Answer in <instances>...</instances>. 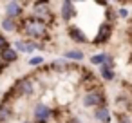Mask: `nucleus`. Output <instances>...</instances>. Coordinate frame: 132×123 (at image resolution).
Returning a JSON list of instances; mask_svg holds the SVG:
<instances>
[{
  "instance_id": "obj_2",
  "label": "nucleus",
  "mask_w": 132,
  "mask_h": 123,
  "mask_svg": "<svg viewBox=\"0 0 132 123\" xmlns=\"http://www.w3.org/2000/svg\"><path fill=\"white\" fill-rule=\"evenodd\" d=\"M56 4L53 2H47V0H36V2H31V11H29V17H33L35 20L45 24V26H54L56 22V11L53 9Z\"/></svg>"
},
{
  "instance_id": "obj_16",
  "label": "nucleus",
  "mask_w": 132,
  "mask_h": 123,
  "mask_svg": "<svg viewBox=\"0 0 132 123\" xmlns=\"http://www.w3.org/2000/svg\"><path fill=\"white\" fill-rule=\"evenodd\" d=\"M18 60H20V54H18L13 47H9V49H6V51L0 53V65H4V67L13 65V63H16Z\"/></svg>"
},
{
  "instance_id": "obj_24",
  "label": "nucleus",
  "mask_w": 132,
  "mask_h": 123,
  "mask_svg": "<svg viewBox=\"0 0 132 123\" xmlns=\"http://www.w3.org/2000/svg\"><path fill=\"white\" fill-rule=\"evenodd\" d=\"M116 13H118V20H127L130 17V11L127 6H116Z\"/></svg>"
},
{
  "instance_id": "obj_23",
  "label": "nucleus",
  "mask_w": 132,
  "mask_h": 123,
  "mask_svg": "<svg viewBox=\"0 0 132 123\" xmlns=\"http://www.w3.org/2000/svg\"><path fill=\"white\" fill-rule=\"evenodd\" d=\"M114 123H132V114H128V112H114Z\"/></svg>"
},
{
  "instance_id": "obj_5",
  "label": "nucleus",
  "mask_w": 132,
  "mask_h": 123,
  "mask_svg": "<svg viewBox=\"0 0 132 123\" xmlns=\"http://www.w3.org/2000/svg\"><path fill=\"white\" fill-rule=\"evenodd\" d=\"M18 98H33L36 94V78L31 76V74H26V76H20L15 83H13Z\"/></svg>"
},
{
  "instance_id": "obj_19",
  "label": "nucleus",
  "mask_w": 132,
  "mask_h": 123,
  "mask_svg": "<svg viewBox=\"0 0 132 123\" xmlns=\"http://www.w3.org/2000/svg\"><path fill=\"white\" fill-rule=\"evenodd\" d=\"M98 76H100V80H103V81L110 83V81H114V80H116V69H114V67L101 65V67H98Z\"/></svg>"
},
{
  "instance_id": "obj_10",
  "label": "nucleus",
  "mask_w": 132,
  "mask_h": 123,
  "mask_svg": "<svg viewBox=\"0 0 132 123\" xmlns=\"http://www.w3.org/2000/svg\"><path fill=\"white\" fill-rule=\"evenodd\" d=\"M65 35H67V38H69L72 44H76V45H87V44H90L87 33H85L83 27L78 26V24H69V26L65 27Z\"/></svg>"
},
{
  "instance_id": "obj_14",
  "label": "nucleus",
  "mask_w": 132,
  "mask_h": 123,
  "mask_svg": "<svg viewBox=\"0 0 132 123\" xmlns=\"http://www.w3.org/2000/svg\"><path fill=\"white\" fill-rule=\"evenodd\" d=\"M114 103H116V107H118V112H128V114H130V110H132V96H130V94H127V92L116 94Z\"/></svg>"
},
{
  "instance_id": "obj_11",
  "label": "nucleus",
  "mask_w": 132,
  "mask_h": 123,
  "mask_svg": "<svg viewBox=\"0 0 132 123\" xmlns=\"http://www.w3.org/2000/svg\"><path fill=\"white\" fill-rule=\"evenodd\" d=\"M80 72H81V78H80V85L85 89V92L87 91H92V89H100L101 85H100V80L96 78V74L92 72V71H87V69H80Z\"/></svg>"
},
{
  "instance_id": "obj_13",
  "label": "nucleus",
  "mask_w": 132,
  "mask_h": 123,
  "mask_svg": "<svg viewBox=\"0 0 132 123\" xmlns=\"http://www.w3.org/2000/svg\"><path fill=\"white\" fill-rule=\"evenodd\" d=\"M92 119L96 123H112L114 119V112L110 110V107H98L92 110Z\"/></svg>"
},
{
  "instance_id": "obj_7",
  "label": "nucleus",
  "mask_w": 132,
  "mask_h": 123,
  "mask_svg": "<svg viewBox=\"0 0 132 123\" xmlns=\"http://www.w3.org/2000/svg\"><path fill=\"white\" fill-rule=\"evenodd\" d=\"M31 121L33 123H51L53 121V107L45 101H36L31 109Z\"/></svg>"
},
{
  "instance_id": "obj_27",
  "label": "nucleus",
  "mask_w": 132,
  "mask_h": 123,
  "mask_svg": "<svg viewBox=\"0 0 132 123\" xmlns=\"http://www.w3.org/2000/svg\"><path fill=\"white\" fill-rule=\"evenodd\" d=\"M20 123H33V121H31V119H22Z\"/></svg>"
},
{
  "instance_id": "obj_9",
  "label": "nucleus",
  "mask_w": 132,
  "mask_h": 123,
  "mask_svg": "<svg viewBox=\"0 0 132 123\" xmlns=\"http://www.w3.org/2000/svg\"><path fill=\"white\" fill-rule=\"evenodd\" d=\"M31 2H18V0H9L6 2L2 7H4V17H9V18H15V20H20L26 13V7H29Z\"/></svg>"
},
{
  "instance_id": "obj_3",
  "label": "nucleus",
  "mask_w": 132,
  "mask_h": 123,
  "mask_svg": "<svg viewBox=\"0 0 132 123\" xmlns=\"http://www.w3.org/2000/svg\"><path fill=\"white\" fill-rule=\"evenodd\" d=\"M107 101H109V96H107V91H105L103 87L83 92V94H81V100H80L81 107L87 109V110H94V109H98V107H107V105H109Z\"/></svg>"
},
{
  "instance_id": "obj_6",
  "label": "nucleus",
  "mask_w": 132,
  "mask_h": 123,
  "mask_svg": "<svg viewBox=\"0 0 132 123\" xmlns=\"http://www.w3.org/2000/svg\"><path fill=\"white\" fill-rule=\"evenodd\" d=\"M112 36H114V26L107 24V22H101L96 29L94 38L90 40V45L92 47H105L107 44H110Z\"/></svg>"
},
{
  "instance_id": "obj_12",
  "label": "nucleus",
  "mask_w": 132,
  "mask_h": 123,
  "mask_svg": "<svg viewBox=\"0 0 132 123\" xmlns=\"http://www.w3.org/2000/svg\"><path fill=\"white\" fill-rule=\"evenodd\" d=\"M71 69H76V71H80V67H78V63H72V62H67L65 58H54L51 63H49V71H53V72H56V74H62V72H67V71H71Z\"/></svg>"
},
{
  "instance_id": "obj_17",
  "label": "nucleus",
  "mask_w": 132,
  "mask_h": 123,
  "mask_svg": "<svg viewBox=\"0 0 132 123\" xmlns=\"http://www.w3.org/2000/svg\"><path fill=\"white\" fill-rule=\"evenodd\" d=\"M0 29H2L4 35H13V33H18V20L15 18H9V17H4L0 18Z\"/></svg>"
},
{
  "instance_id": "obj_25",
  "label": "nucleus",
  "mask_w": 132,
  "mask_h": 123,
  "mask_svg": "<svg viewBox=\"0 0 132 123\" xmlns=\"http://www.w3.org/2000/svg\"><path fill=\"white\" fill-rule=\"evenodd\" d=\"M9 47H11V40L7 38V35H4L2 31H0V53L9 49Z\"/></svg>"
},
{
  "instance_id": "obj_22",
  "label": "nucleus",
  "mask_w": 132,
  "mask_h": 123,
  "mask_svg": "<svg viewBox=\"0 0 132 123\" xmlns=\"http://www.w3.org/2000/svg\"><path fill=\"white\" fill-rule=\"evenodd\" d=\"M27 65H29V67L38 69V67L45 65V56H42V54H33V56H29V58H27Z\"/></svg>"
},
{
  "instance_id": "obj_18",
  "label": "nucleus",
  "mask_w": 132,
  "mask_h": 123,
  "mask_svg": "<svg viewBox=\"0 0 132 123\" xmlns=\"http://www.w3.org/2000/svg\"><path fill=\"white\" fill-rule=\"evenodd\" d=\"M116 6H118V4H114V2H107V4H105V7H103V22H107V24H112V26L118 22Z\"/></svg>"
},
{
  "instance_id": "obj_4",
  "label": "nucleus",
  "mask_w": 132,
  "mask_h": 123,
  "mask_svg": "<svg viewBox=\"0 0 132 123\" xmlns=\"http://www.w3.org/2000/svg\"><path fill=\"white\" fill-rule=\"evenodd\" d=\"M11 47L18 53V54H35L36 51L44 53L47 49V44H42V42H35V40H27V38H16L11 42Z\"/></svg>"
},
{
  "instance_id": "obj_26",
  "label": "nucleus",
  "mask_w": 132,
  "mask_h": 123,
  "mask_svg": "<svg viewBox=\"0 0 132 123\" xmlns=\"http://www.w3.org/2000/svg\"><path fill=\"white\" fill-rule=\"evenodd\" d=\"M65 123H85L78 114H71V116H67V119H65Z\"/></svg>"
},
{
  "instance_id": "obj_1",
  "label": "nucleus",
  "mask_w": 132,
  "mask_h": 123,
  "mask_svg": "<svg viewBox=\"0 0 132 123\" xmlns=\"http://www.w3.org/2000/svg\"><path fill=\"white\" fill-rule=\"evenodd\" d=\"M18 33L24 35L22 38L42 42V44H45L47 40H51V27L45 26V24H42V22H38V20H35L29 15H24L18 20Z\"/></svg>"
},
{
  "instance_id": "obj_8",
  "label": "nucleus",
  "mask_w": 132,
  "mask_h": 123,
  "mask_svg": "<svg viewBox=\"0 0 132 123\" xmlns=\"http://www.w3.org/2000/svg\"><path fill=\"white\" fill-rule=\"evenodd\" d=\"M56 17L58 20H62L65 26L72 24V20L78 17V6L72 2V0H63V2H60L56 6Z\"/></svg>"
},
{
  "instance_id": "obj_21",
  "label": "nucleus",
  "mask_w": 132,
  "mask_h": 123,
  "mask_svg": "<svg viewBox=\"0 0 132 123\" xmlns=\"http://www.w3.org/2000/svg\"><path fill=\"white\" fill-rule=\"evenodd\" d=\"M107 54H109V51H100V53H94V54H90V56H89V63H90V65H94V67H101V65L105 63Z\"/></svg>"
},
{
  "instance_id": "obj_20",
  "label": "nucleus",
  "mask_w": 132,
  "mask_h": 123,
  "mask_svg": "<svg viewBox=\"0 0 132 123\" xmlns=\"http://www.w3.org/2000/svg\"><path fill=\"white\" fill-rule=\"evenodd\" d=\"M15 118V110L13 105H6V103H0V123H9Z\"/></svg>"
},
{
  "instance_id": "obj_15",
  "label": "nucleus",
  "mask_w": 132,
  "mask_h": 123,
  "mask_svg": "<svg viewBox=\"0 0 132 123\" xmlns=\"http://www.w3.org/2000/svg\"><path fill=\"white\" fill-rule=\"evenodd\" d=\"M62 58H65L67 62H72V63H81L85 60V51L80 47H71L62 53Z\"/></svg>"
}]
</instances>
